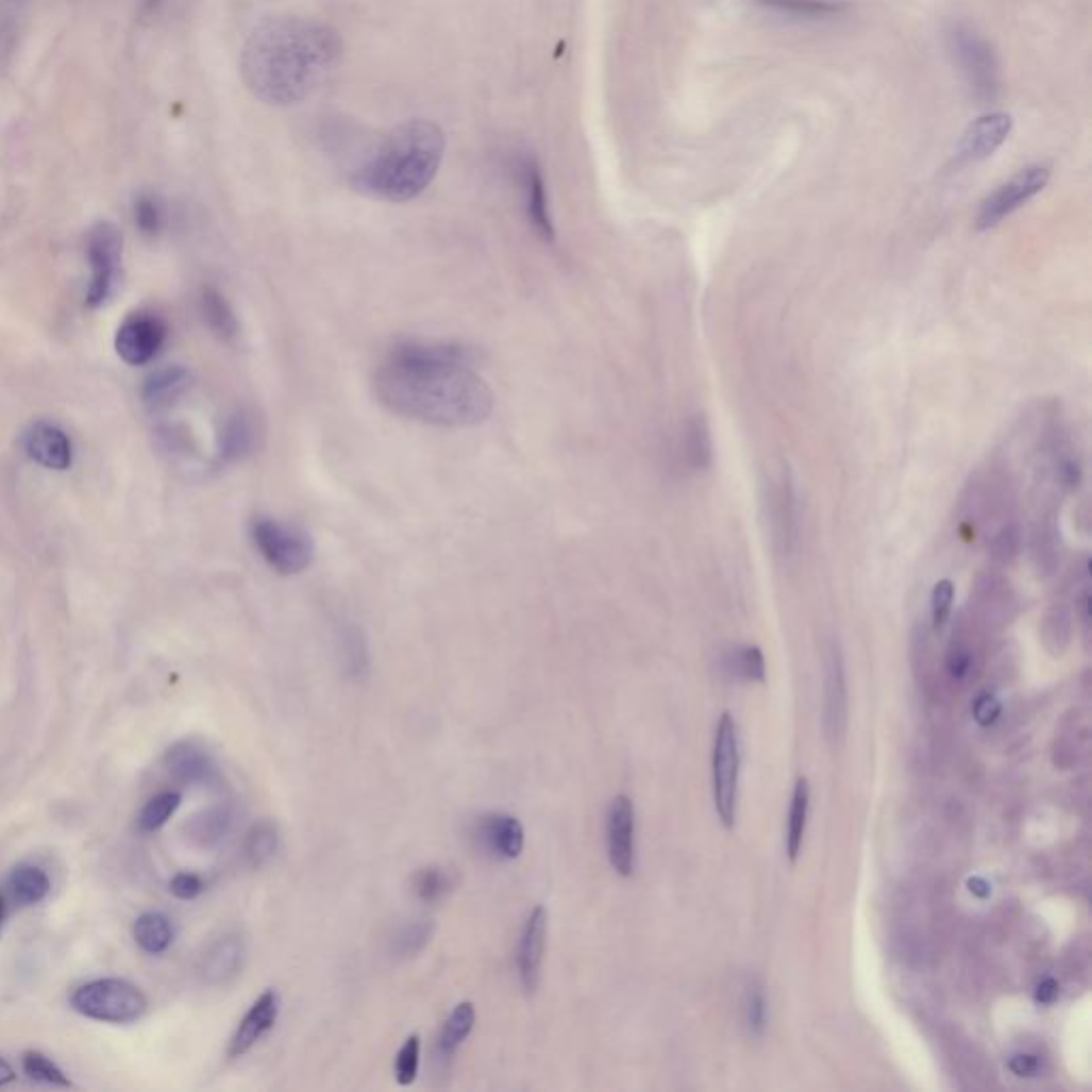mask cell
<instances>
[{"mask_svg": "<svg viewBox=\"0 0 1092 1092\" xmlns=\"http://www.w3.org/2000/svg\"><path fill=\"white\" fill-rule=\"evenodd\" d=\"M478 352L457 341H402L374 374L379 402L398 417L438 427H474L493 410L476 374Z\"/></svg>", "mask_w": 1092, "mask_h": 1092, "instance_id": "cell-1", "label": "cell"}, {"mask_svg": "<svg viewBox=\"0 0 1092 1092\" xmlns=\"http://www.w3.org/2000/svg\"><path fill=\"white\" fill-rule=\"evenodd\" d=\"M343 54L337 31L320 20L280 16L261 22L243 44L241 75L248 90L273 107L307 101L337 69Z\"/></svg>", "mask_w": 1092, "mask_h": 1092, "instance_id": "cell-2", "label": "cell"}, {"mask_svg": "<svg viewBox=\"0 0 1092 1092\" xmlns=\"http://www.w3.org/2000/svg\"><path fill=\"white\" fill-rule=\"evenodd\" d=\"M444 146V133L436 122L408 120L383 137L354 169L350 184L356 192L381 201L417 199L434 182Z\"/></svg>", "mask_w": 1092, "mask_h": 1092, "instance_id": "cell-3", "label": "cell"}, {"mask_svg": "<svg viewBox=\"0 0 1092 1092\" xmlns=\"http://www.w3.org/2000/svg\"><path fill=\"white\" fill-rule=\"evenodd\" d=\"M250 538L267 566L282 576L303 572L314 559L312 536L280 519L267 515L254 517L250 521Z\"/></svg>", "mask_w": 1092, "mask_h": 1092, "instance_id": "cell-4", "label": "cell"}, {"mask_svg": "<svg viewBox=\"0 0 1092 1092\" xmlns=\"http://www.w3.org/2000/svg\"><path fill=\"white\" fill-rule=\"evenodd\" d=\"M71 1007L90 1020L131 1024L146 1013L148 998L135 984L105 977L80 986L71 994Z\"/></svg>", "mask_w": 1092, "mask_h": 1092, "instance_id": "cell-5", "label": "cell"}, {"mask_svg": "<svg viewBox=\"0 0 1092 1092\" xmlns=\"http://www.w3.org/2000/svg\"><path fill=\"white\" fill-rule=\"evenodd\" d=\"M739 773H741V752H739L737 723L730 712H723L719 719V725H717L715 745H712V799H715V811L727 830H730L737 822Z\"/></svg>", "mask_w": 1092, "mask_h": 1092, "instance_id": "cell-6", "label": "cell"}, {"mask_svg": "<svg viewBox=\"0 0 1092 1092\" xmlns=\"http://www.w3.org/2000/svg\"><path fill=\"white\" fill-rule=\"evenodd\" d=\"M88 263L90 282L86 303L90 307L103 305L116 290L122 267V233L112 222H99L88 233Z\"/></svg>", "mask_w": 1092, "mask_h": 1092, "instance_id": "cell-7", "label": "cell"}, {"mask_svg": "<svg viewBox=\"0 0 1092 1092\" xmlns=\"http://www.w3.org/2000/svg\"><path fill=\"white\" fill-rule=\"evenodd\" d=\"M950 50L967 82L981 101H994L998 93V67L990 46L971 29L954 27L947 33Z\"/></svg>", "mask_w": 1092, "mask_h": 1092, "instance_id": "cell-8", "label": "cell"}, {"mask_svg": "<svg viewBox=\"0 0 1092 1092\" xmlns=\"http://www.w3.org/2000/svg\"><path fill=\"white\" fill-rule=\"evenodd\" d=\"M1049 182V167L1030 165L1018 171L1011 180L998 186L979 207L977 229L990 231L998 226L1005 218H1009L1015 209L1026 205L1032 197H1037Z\"/></svg>", "mask_w": 1092, "mask_h": 1092, "instance_id": "cell-9", "label": "cell"}, {"mask_svg": "<svg viewBox=\"0 0 1092 1092\" xmlns=\"http://www.w3.org/2000/svg\"><path fill=\"white\" fill-rule=\"evenodd\" d=\"M510 173H513L519 195L523 197L525 216L530 220V226L542 241L551 243L555 239V224H553V216H551V207H549L547 182H544L538 161L532 154H517L510 161Z\"/></svg>", "mask_w": 1092, "mask_h": 1092, "instance_id": "cell-10", "label": "cell"}, {"mask_svg": "<svg viewBox=\"0 0 1092 1092\" xmlns=\"http://www.w3.org/2000/svg\"><path fill=\"white\" fill-rule=\"evenodd\" d=\"M167 341V324L152 312H135L116 331V352L133 368L148 366Z\"/></svg>", "mask_w": 1092, "mask_h": 1092, "instance_id": "cell-11", "label": "cell"}, {"mask_svg": "<svg viewBox=\"0 0 1092 1092\" xmlns=\"http://www.w3.org/2000/svg\"><path fill=\"white\" fill-rule=\"evenodd\" d=\"M547 928H549V918H547V909L544 907H534L530 918L525 920V926H523V933L519 937V945H517V971H519V979H521V986L525 988V992H536V988L540 986V971H542V960H544V947H547Z\"/></svg>", "mask_w": 1092, "mask_h": 1092, "instance_id": "cell-12", "label": "cell"}, {"mask_svg": "<svg viewBox=\"0 0 1092 1092\" xmlns=\"http://www.w3.org/2000/svg\"><path fill=\"white\" fill-rule=\"evenodd\" d=\"M1013 120L1009 114L992 112L977 118L960 137L956 158L960 163H979L992 156L1009 137Z\"/></svg>", "mask_w": 1092, "mask_h": 1092, "instance_id": "cell-13", "label": "cell"}, {"mask_svg": "<svg viewBox=\"0 0 1092 1092\" xmlns=\"http://www.w3.org/2000/svg\"><path fill=\"white\" fill-rule=\"evenodd\" d=\"M606 843L612 869L621 877H629L634 873V805L627 796H617L610 803Z\"/></svg>", "mask_w": 1092, "mask_h": 1092, "instance_id": "cell-14", "label": "cell"}, {"mask_svg": "<svg viewBox=\"0 0 1092 1092\" xmlns=\"http://www.w3.org/2000/svg\"><path fill=\"white\" fill-rule=\"evenodd\" d=\"M27 455L46 470L65 472L73 464V447L69 436L54 423L39 421L31 425L24 438Z\"/></svg>", "mask_w": 1092, "mask_h": 1092, "instance_id": "cell-15", "label": "cell"}, {"mask_svg": "<svg viewBox=\"0 0 1092 1092\" xmlns=\"http://www.w3.org/2000/svg\"><path fill=\"white\" fill-rule=\"evenodd\" d=\"M769 508L775 540L782 544L784 553H790L799 540V495L788 470L771 483Z\"/></svg>", "mask_w": 1092, "mask_h": 1092, "instance_id": "cell-16", "label": "cell"}, {"mask_svg": "<svg viewBox=\"0 0 1092 1092\" xmlns=\"http://www.w3.org/2000/svg\"><path fill=\"white\" fill-rule=\"evenodd\" d=\"M476 839L485 852L500 860H515L525 845V830L521 822L506 813H489L476 824Z\"/></svg>", "mask_w": 1092, "mask_h": 1092, "instance_id": "cell-17", "label": "cell"}, {"mask_svg": "<svg viewBox=\"0 0 1092 1092\" xmlns=\"http://www.w3.org/2000/svg\"><path fill=\"white\" fill-rule=\"evenodd\" d=\"M278 1011H280V996H278V992H273V990L263 992L252 1003V1007L246 1011V1015L241 1018L235 1035L231 1037L229 1058H239V1056L248 1054L258 1043V1039L273 1028Z\"/></svg>", "mask_w": 1092, "mask_h": 1092, "instance_id": "cell-18", "label": "cell"}, {"mask_svg": "<svg viewBox=\"0 0 1092 1092\" xmlns=\"http://www.w3.org/2000/svg\"><path fill=\"white\" fill-rule=\"evenodd\" d=\"M167 773L184 786H201L214 779L216 765L212 756L192 741L175 743L165 756Z\"/></svg>", "mask_w": 1092, "mask_h": 1092, "instance_id": "cell-19", "label": "cell"}, {"mask_svg": "<svg viewBox=\"0 0 1092 1092\" xmlns=\"http://www.w3.org/2000/svg\"><path fill=\"white\" fill-rule=\"evenodd\" d=\"M246 960L243 939L237 935H224L203 956L201 977L209 986H224L241 971Z\"/></svg>", "mask_w": 1092, "mask_h": 1092, "instance_id": "cell-20", "label": "cell"}, {"mask_svg": "<svg viewBox=\"0 0 1092 1092\" xmlns=\"http://www.w3.org/2000/svg\"><path fill=\"white\" fill-rule=\"evenodd\" d=\"M256 438H258V430H256V423L250 417V413H246V410L233 413L226 419L222 434H220V447H218L220 464L229 466V464H237V461L246 459L254 451Z\"/></svg>", "mask_w": 1092, "mask_h": 1092, "instance_id": "cell-21", "label": "cell"}, {"mask_svg": "<svg viewBox=\"0 0 1092 1092\" xmlns=\"http://www.w3.org/2000/svg\"><path fill=\"white\" fill-rule=\"evenodd\" d=\"M190 385V372L182 366H167L152 372L144 383V402L150 408H165Z\"/></svg>", "mask_w": 1092, "mask_h": 1092, "instance_id": "cell-22", "label": "cell"}, {"mask_svg": "<svg viewBox=\"0 0 1092 1092\" xmlns=\"http://www.w3.org/2000/svg\"><path fill=\"white\" fill-rule=\"evenodd\" d=\"M845 721V674L843 659L837 646H833L828 655V672H826V730L828 737H839L843 733Z\"/></svg>", "mask_w": 1092, "mask_h": 1092, "instance_id": "cell-23", "label": "cell"}, {"mask_svg": "<svg viewBox=\"0 0 1092 1092\" xmlns=\"http://www.w3.org/2000/svg\"><path fill=\"white\" fill-rule=\"evenodd\" d=\"M199 307H201L205 324L209 326V331L216 337L233 339L239 333L237 316H235L231 303L226 301V297L218 288H212V286L203 288L201 290V299H199Z\"/></svg>", "mask_w": 1092, "mask_h": 1092, "instance_id": "cell-24", "label": "cell"}, {"mask_svg": "<svg viewBox=\"0 0 1092 1092\" xmlns=\"http://www.w3.org/2000/svg\"><path fill=\"white\" fill-rule=\"evenodd\" d=\"M137 945L152 956L165 954L173 943V924L161 911H146L137 918L133 928Z\"/></svg>", "mask_w": 1092, "mask_h": 1092, "instance_id": "cell-25", "label": "cell"}, {"mask_svg": "<svg viewBox=\"0 0 1092 1092\" xmlns=\"http://www.w3.org/2000/svg\"><path fill=\"white\" fill-rule=\"evenodd\" d=\"M476 1022V1011L472 1003H459L451 1015L447 1018L440 1037H438V1056L442 1060H451L455 1052L461 1047V1043L470 1037Z\"/></svg>", "mask_w": 1092, "mask_h": 1092, "instance_id": "cell-26", "label": "cell"}, {"mask_svg": "<svg viewBox=\"0 0 1092 1092\" xmlns=\"http://www.w3.org/2000/svg\"><path fill=\"white\" fill-rule=\"evenodd\" d=\"M683 457L691 472H704L712 461V438L704 417H693L683 434Z\"/></svg>", "mask_w": 1092, "mask_h": 1092, "instance_id": "cell-27", "label": "cell"}, {"mask_svg": "<svg viewBox=\"0 0 1092 1092\" xmlns=\"http://www.w3.org/2000/svg\"><path fill=\"white\" fill-rule=\"evenodd\" d=\"M807 818H809V782L805 777H801L794 788L790 818H788V837H786V852L792 862H796L803 852Z\"/></svg>", "mask_w": 1092, "mask_h": 1092, "instance_id": "cell-28", "label": "cell"}, {"mask_svg": "<svg viewBox=\"0 0 1092 1092\" xmlns=\"http://www.w3.org/2000/svg\"><path fill=\"white\" fill-rule=\"evenodd\" d=\"M10 890L20 905L29 907V905H39L41 901H46V896L52 890V884L44 869H39L35 864H22L12 873Z\"/></svg>", "mask_w": 1092, "mask_h": 1092, "instance_id": "cell-29", "label": "cell"}, {"mask_svg": "<svg viewBox=\"0 0 1092 1092\" xmlns=\"http://www.w3.org/2000/svg\"><path fill=\"white\" fill-rule=\"evenodd\" d=\"M231 822H233V816L226 807H209L190 820L188 837L197 845L212 847L226 837Z\"/></svg>", "mask_w": 1092, "mask_h": 1092, "instance_id": "cell-30", "label": "cell"}, {"mask_svg": "<svg viewBox=\"0 0 1092 1092\" xmlns=\"http://www.w3.org/2000/svg\"><path fill=\"white\" fill-rule=\"evenodd\" d=\"M756 3L779 14L811 20L833 18L847 10V5L841 3V0H756Z\"/></svg>", "mask_w": 1092, "mask_h": 1092, "instance_id": "cell-31", "label": "cell"}, {"mask_svg": "<svg viewBox=\"0 0 1092 1092\" xmlns=\"http://www.w3.org/2000/svg\"><path fill=\"white\" fill-rule=\"evenodd\" d=\"M280 833L273 822H258L246 837V858L254 869L269 864L278 852Z\"/></svg>", "mask_w": 1092, "mask_h": 1092, "instance_id": "cell-32", "label": "cell"}, {"mask_svg": "<svg viewBox=\"0 0 1092 1092\" xmlns=\"http://www.w3.org/2000/svg\"><path fill=\"white\" fill-rule=\"evenodd\" d=\"M339 653H341V663L350 676L358 678L366 674L368 663H370L368 640H366V634H363L356 625L343 627L341 638H339Z\"/></svg>", "mask_w": 1092, "mask_h": 1092, "instance_id": "cell-33", "label": "cell"}, {"mask_svg": "<svg viewBox=\"0 0 1092 1092\" xmlns=\"http://www.w3.org/2000/svg\"><path fill=\"white\" fill-rule=\"evenodd\" d=\"M180 803H182V796L178 792H163V794H156L154 799H150L137 818L139 830L141 833L161 830L171 820V816L178 811Z\"/></svg>", "mask_w": 1092, "mask_h": 1092, "instance_id": "cell-34", "label": "cell"}, {"mask_svg": "<svg viewBox=\"0 0 1092 1092\" xmlns=\"http://www.w3.org/2000/svg\"><path fill=\"white\" fill-rule=\"evenodd\" d=\"M455 888V877L449 869L427 867L415 875V892L425 903H438Z\"/></svg>", "mask_w": 1092, "mask_h": 1092, "instance_id": "cell-35", "label": "cell"}, {"mask_svg": "<svg viewBox=\"0 0 1092 1092\" xmlns=\"http://www.w3.org/2000/svg\"><path fill=\"white\" fill-rule=\"evenodd\" d=\"M22 1066H24V1073L35 1081L56 1086V1088H71V1081L65 1075V1071L50 1056H46L41 1052H35V1049L27 1052L22 1058Z\"/></svg>", "mask_w": 1092, "mask_h": 1092, "instance_id": "cell-36", "label": "cell"}, {"mask_svg": "<svg viewBox=\"0 0 1092 1092\" xmlns=\"http://www.w3.org/2000/svg\"><path fill=\"white\" fill-rule=\"evenodd\" d=\"M434 935V924L430 920H417L408 926H404L396 939H393V952L398 956H406V958H413L417 954L423 952V947L430 943Z\"/></svg>", "mask_w": 1092, "mask_h": 1092, "instance_id": "cell-37", "label": "cell"}, {"mask_svg": "<svg viewBox=\"0 0 1092 1092\" xmlns=\"http://www.w3.org/2000/svg\"><path fill=\"white\" fill-rule=\"evenodd\" d=\"M421 1062V1039L419 1035H410L406 1043L400 1047L396 1056V1079L402 1086H410L417 1079Z\"/></svg>", "mask_w": 1092, "mask_h": 1092, "instance_id": "cell-38", "label": "cell"}, {"mask_svg": "<svg viewBox=\"0 0 1092 1092\" xmlns=\"http://www.w3.org/2000/svg\"><path fill=\"white\" fill-rule=\"evenodd\" d=\"M733 666H735V672L741 674L747 681L762 683L765 676H767L765 655H762V651L758 646H741L733 655Z\"/></svg>", "mask_w": 1092, "mask_h": 1092, "instance_id": "cell-39", "label": "cell"}, {"mask_svg": "<svg viewBox=\"0 0 1092 1092\" xmlns=\"http://www.w3.org/2000/svg\"><path fill=\"white\" fill-rule=\"evenodd\" d=\"M952 606H954V585H952V581L943 578L933 587V595H930V619H933V627L937 632L943 629V625L947 623V619L952 615Z\"/></svg>", "mask_w": 1092, "mask_h": 1092, "instance_id": "cell-40", "label": "cell"}, {"mask_svg": "<svg viewBox=\"0 0 1092 1092\" xmlns=\"http://www.w3.org/2000/svg\"><path fill=\"white\" fill-rule=\"evenodd\" d=\"M135 222L146 235H154L163 226V207L154 197H141L135 205Z\"/></svg>", "mask_w": 1092, "mask_h": 1092, "instance_id": "cell-41", "label": "cell"}, {"mask_svg": "<svg viewBox=\"0 0 1092 1092\" xmlns=\"http://www.w3.org/2000/svg\"><path fill=\"white\" fill-rule=\"evenodd\" d=\"M169 890L175 898L180 901H192L197 898L203 890H205V884L199 875L195 873H178L171 884H169Z\"/></svg>", "mask_w": 1092, "mask_h": 1092, "instance_id": "cell-42", "label": "cell"}, {"mask_svg": "<svg viewBox=\"0 0 1092 1092\" xmlns=\"http://www.w3.org/2000/svg\"><path fill=\"white\" fill-rule=\"evenodd\" d=\"M765 996L760 990H752L750 994V1007H747V1018H750V1024L754 1030L762 1032L765 1028V1018H767V1007H765Z\"/></svg>", "mask_w": 1092, "mask_h": 1092, "instance_id": "cell-43", "label": "cell"}, {"mask_svg": "<svg viewBox=\"0 0 1092 1092\" xmlns=\"http://www.w3.org/2000/svg\"><path fill=\"white\" fill-rule=\"evenodd\" d=\"M1009 1066L1018 1075H1028V1073H1032L1037 1069V1060L1032 1056H1015Z\"/></svg>", "mask_w": 1092, "mask_h": 1092, "instance_id": "cell-44", "label": "cell"}, {"mask_svg": "<svg viewBox=\"0 0 1092 1092\" xmlns=\"http://www.w3.org/2000/svg\"><path fill=\"white\" fill-rule=\"evenodd\" d=\"M14 1079H16V1069L5 1058H0V1086H7Z\"/></svg>", "mask_w": 1092, "mask_h": 1092, "instance_id": "cell-45", "label": "cell"}, {"mask_svg": "<svg viewBox=\"0 0 1092 1092\" xmlns=\"http://www.w3.org/2000/svg\"><path fill=\"white\" fill-rule=\"evenodd\" d=\"M1054 996H1056V984H1054V981H1045V984L1039 988V1001L1049 1003Z\"/></svg>", "mask_w": 1092, "mask_h": 1092, "instance_id": "cell-46", "label": "cell"}, {"mask_svg": "<svg viewBox=\"0 0 1092 1092\" xmlns=\"http://www.w3.org/2000/svg\"><path fill=\"white\" fill-rule=\"evenodd\" d=\"M5 913H7V909H5V901H3V896H0V935H3V926H5Z\"/></svg>", "mask_w": 1092, "mask_h": 1092, "instance_id": "cell-47", "label": "cell"}]
</instances>
